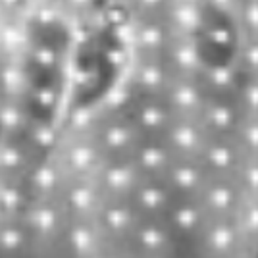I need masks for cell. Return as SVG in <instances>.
Instances as JSON below:
<instances>
[{"mask_svg":"<svg viewBox=\"0 0 258 258\" xmlns=\"http://www.w3.org/2000/svg\"><path fill=\"white\" fill-rule=\"evenodd\" d=\"M2 133H4V123H2V118H0V139H2Z\"/></svg>","mask_w":258,"mask_h":258,"instance_id":"cell-1","label":"cell"}]
</instances>
